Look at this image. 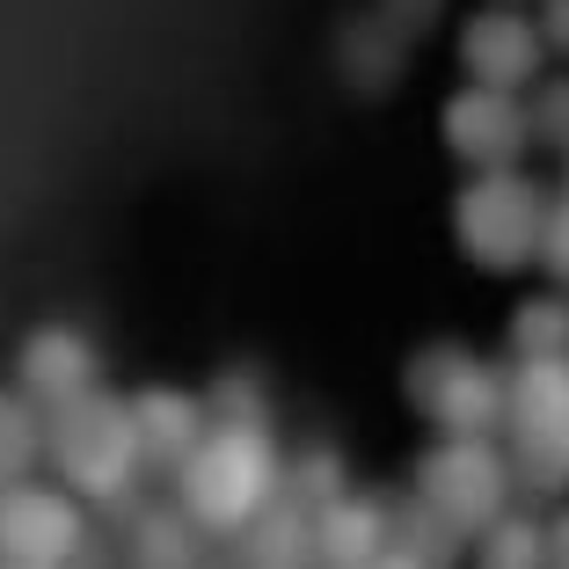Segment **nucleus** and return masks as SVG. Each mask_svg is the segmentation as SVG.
<instances>
[{
  "label": "nucleus",
  "mask_w": 569,
  "mask_h": 569,
  "mask_svg": "<svg viewBox=\"0 0 569 569\" xmlns=\"http://www.w3.org/2000/svg\"><path fill=\"white\" fill-rule=\"evenodd\" d=\"M284 497V452L270 423H212L183 468H176V503L198 533L234 540Z\"/></svg>",
  "instance_id": "nucleus-1"
},
{
  "label": "nucleus",
  "mask_w": 569,
  "mask_h": 569,
  "mask_svg": "<svg viewBox=\"0 0 569 569\" xmlns=\"http://www.w3.org/2000/svg\"><path fill=\"white\" fill-rule=\"evenodd\" d=\"M44 452H51V468H59V482H67L81 503H124L132 482H139V468H147L132 402L102 395V387L81 395V402H67V409H51Z\"/></svg>",
  "instance_id": "nucleus-2"
},
{
  "label": "nucleus",
  "mask_w": 569,
  "mask_h": 569,
  "mask_svg": "<svg viewBox=\"0 0 569 569\" xmlns=\"http://www.w3.org/2000/svg\"><path fill=\"white\" fill-rule=\"evenodd\" d=\"M503 431H511V475L533 497L569 489V358H519L511 366Z\"/></svg>",
  "instance_id": "nucleus-3"
},
{
  "label": "nucleus",
  "mask_w": 569,
  "mask_h": 569,
  "mask_svg": "<svg viewBox=\"0 0 569 569\" xmlns=\"http://www.w3.org/2000/svg\"><path fill=\"white\" fill-rule=\"evenodd\" d=\"M540 227H548V198L526 183L519 168H489L452 198V241L482 270H526L540 263Z\"/></svg>",
  "instance_id": "nucleus-4"
},
{
  "label": "nucleus",
  "mask_w": 569,
  "mask_h": 569,
  "mask_svg": "<svg viewBox=\"0 0 569 569\" xmlns=\"http://www.w3.org/2000/svg\"><path fill=\"white\" fill-rule=\"evenodd\" d=\"M409 402L417 417L438 423V438H489L503 423V395H511V372H497L489 358H475L468 343H423L409 358Z\"/></svg>",
  "instance_id": "nucleus-5"
},
{
  "label": "nucleus",
  "mask_w": 569,
  "mask_h": 569,
  "mask_svg": "<svg viewBox=\"0 0 569 569\" xmlns=\"http://www.w3.org/2000/svg\"><path fill=\"white\" fill-rule=\"evenodd\" d=\"M417 503H431L438 519L482 540L511 503V452H497L489 438H438L417 460Z\"/></svg>",
  "instance_id": "nucleus-6"
},
{
  "label": "nucleus",
  "mask_w": 569,
  "mask_h": 569,
  "mask_svg": "<svg viewBox=\"0 0 569 569\" xmlns=\"http://www.w3.org/2000/svg\"><path fill=\"white\" fill-rule=\"evenodd\" d=\"M88 526H81V497L73 489H44V482H8L0 489V555L37 569H67L81 555Z\"/></svg>",
  "instance_id": "nucleus-7"
},
{
  "label": "nucleus",
  "mask_w": 569,
  "mask_h": 569,
  "mask_svg": "<svg viewBox=\"0 0 569 569\" xmlns=\"http://www.w3.org/2000/svg\"><path fill=\"white\" fill-rule=\"evenodd\" d=\"M446 147L460 153L468 168H511L526 153V139H533V118H526V102L519 96H503V88H482V81H468L460 96L446 102Z\"/></svg>",
  "instance_id": "nucleus-8"
},
{
  "label": "nucleus",
  "mask_w": 569,
  "mask_h": 569,
  "mask_svg": "<svg viewBox=\"0 0 569 569\" xmlns=\"http://www.w3.org/2000/svg\"><path fill=\"white\" fill-rule=\"evenodd\" d=\"M16 387L30 395L37 409H67V402H81V395H96V387H102V358H96V343H88L81 329L44 321V329L22 336Z\"/></svg>",
  "instance_id": "nucleus-9"
},
{
  "label": "nucleus",
  "mask_w": 569,
  "mask_h": 569,
  "mask_svg": "<svg viewBox=\"0 0 569 569\" xmlns=\"http://www.w3.org/2000/svg\"><path fill=\"white\" fill-rule=\"evenodd\" d=\"M540 51H548V37H540V22L511 16V8H482V16L460 30V59H468V73L482 88H526L540 73Z\"/></svg>",
  "instance_id": "nucleus-10"
},
{
  "label": "nucleus",
  "mask_w": 569,
  "mask_h": 569,
  "mask_svg": "<svg viewBox=\"0 0 569 569\" xmlns=\"http://www.w3.org/2000/svg\"><path fill=\"white\" fill-rule=\"evenodd\" d=\"M387 548H395V503L387 497L343 489L336 503L315 511V562L321 569H372Z\"/></svg>",
  "instance_id": "nucleus-11"
},
{
  "label": "nucleus",
  "mask_w": 569,
  "mask_h": 569,
  "mask_svg": "<svg viewBox=\"0 0 569 569\" xmlns=\"http://www.w3.org/2000/svg\"><path fill=\"white\" fill-rule=\"evenodd\" d=\"M132 423H139V446H147V468H183L204 438V402L183 395V387H139Z\"/></svg>",
  "instance_id": "nucleus-12"
},
{
  "label": "nucleus",
  "mask_w": 569,
  "mask_h": 569,
  "mask_svg": "<svg viewBox=\"0 0 569 569\" xmlns=\"http://www.w3.org/2000/svg\"><path fill=\"white\" fill-rule=\"evenodd\" d=\"M124 548H132V569H198V526L183 503L124 497Z\"/></svg>",
  "instance_id": "nucleus-13"
},
{
  "label": "nucleus",
  "mask_w": 569,
  "mask_h": 569,
  "mask_svg": "<svg viewBox=\"0 0 569 569\" xmlns=\"http://www.w3.org/2000/svg\"><path fill=\"white\" fill-rule=\"evenodd\" d=\"M241 540V569H315V511L292 497H278Z\"/></svg>",
  "instance_id": "nucleus-14"
},
{
  "label": "nucleus",
  "mask_w": 569,
  "mask_h": 569,
  "mask_svg": "<svg viewBox=\"0 0 569 569\" xmlns=\"http://www.w3.org/2000/svg\"><path fill=\"white\" fill-rule=\"evenodd\" d=\"M37 460H44V423H37V402L0 387V489L30 482Z\"/></svg>",
  "instance_id": "nucleus-15"
},
{
  "label": "nucleus",
  "mask_w": 569,
  "mask_h": 569,
  "mask_svg": "<svg viewBox=\"0 0 569 569\" xmlns=\"http://www.w3.org/2000/svg\"><path fill=\"white\" fill-rule=\"evenodd\" d=\"M475 562L482 569H548V526L503 511V519L475 540Z\"/></svg>",
  "instance_id": "nucleus-16"
},
{
  "label": "nucleus",
  "mask_w": 569,
  "mask_h": 569,
  "mask_svg": "<svg viewBox=\"0 0 569 569\" xmlns=\"http://www.w3.org/2000/svg\"><path fill=\"white\" fill-rule=\"evenodd\" d=\"M511 358H569V300L540 292L511 315Z\"/></svg>",
  "instance_id": "nucleus-17"
},
{
  "label": "nucleus",
  "mask_w": 569,
  "mask_h": 569,
  "mask_svg": "<svg viewBox=\"0 0 569 569\" xmlns=\"http://www.w3.org/2000/svg\"><path fill=\"white\" fill-rule=\"evenodd\" d=\"M343 73H351V88H387L395 73H402V30H372V22H358V30H343Z\"/></svg>",
  "instance_id": "nucleus-18"
},
{
  "label": "nucleus",
  "mask_w": 569,
  "mask_h": 569,
  "mask_svg": "<svg viewBox=\"0 0 569 569\" xmlns=\"http://www.w3.org/2000/svg\"><path fill=\"white\" fill-rule=\"evenodd\" d=\"M395 548H409L423 569H452L460 548H468V533L452 519H438L431 503H409V511H395Z\"/></svg>",
  "instance_id": "nucleus-19"
},
{
  "label": "nucleus",
  "mask_w": 569,
  "mask_h": 569,
  "mask_svg": "<svg viewBox=\"0 0 569 569\" xmlns=\"http://www.w3.org/2000/svg\"><path fill=\"white\" fill-rule=\"evenodd\" d=\"M343 489H351V482H343V452H336V446H321V438H315V446H300L292 460H284V497H292V503H307V511L336 503Z\"/></svg>",
  "instance_id": "nucleus-20"
},
{
  "label": "nucleus",
  "mask_w": 569,
  "mask_h": 569,
  "mask_svg": "<svg viewBox=\"0 0 569 569\" xmlns=\"http://www.w3.org/2000/svg\"><path fill=\"white\" fill-rule=\"evenodd\" d=\"M204 409H212L219 423H270L263 372H249V366H227L212 387H204Z\"/></svg>",
  "instance_id": "nucleus-21"
},
{
  "label": "nucleus",
  "mask_w": 569,
  "mask_h": 569,
  "mask_svg": "<svg viewBox=\"0 0 569 569\" xmlns=\"http://www.w3.org/2000/svg\"><path fill=\"white\" fill-rule=\"evenodd\" d=\"M526 118H533V139H548V147L569 153V81H548L526 102Z\"/></svg>",
  "instance_id": "nucleus-22"
},
{
  "label": "nucleus",
  "mask_w": 569,
  "mask_h": 569,
  "mask_svg": "<svg viewBox=\"0 0 569 569\" xmlns=\"http://www.w3.org/2000/svg\"><path fill=\"white\" fill-rule=\"evenodd\" d=\"M540 270L555 284H569V190L548 204V227H540Z\"/></svg>",
  "instance_id": "nucleus-23"
},
{
  "label": "nucleus",
  "mask_w": 569,
  "mask_h": 569,
  "mask_svg": "<svg viewBox=\"0 0 569 569\" xmlns=\"http://www.w3.org/2000/svg\"><path fill=\"white\" fill-rule=\"evenodd\" d=\"M540 37H548L555 51H569V0H548V8H540Z\"/></svg>",
  "instance_id": "nucleus-24"
},
{
  "label": "nucleus",
  "mask_w": 569,
  "mask_h": 569,
  "mask_svg": "<svg viewBox=\"0 0 569 569\" xmlns=\"http://www.w3.org/2000/svg\"><path fill=\"white\" fill-rule=\"evenodd\" d=\"M548 569H569V511L548 526Z\"/></svg>",
  "instance_id": "nucleus-25"
},
{
  "label": "nucleus",
  "mask_w": 569,
  "mask_h": 569,
  "mask_svg": "<svg viewBox=\"0 0 569 569\" xmlns=\"http://www.w3.org/2000/svg\"><path fill=\"white\" fill-rule=\"evenodd\" d=\"M372 569H423V562H417V555H409V548H387V555H380V562H372Z\"/></svg>",
  "instance_id": "nucleus-26"
},
{
  "label": "nucleus",
  "mask_w": 569,
  "mask_h": 569,
  "mask_svg": "<svg viewBox=\"0 0 569 569\" xmlns=\"http://www.w3.org/2000/svg\"><path fill=\"white\" fill-rule=\"evenodd\" d=\"M67 569H102V548H96V540H81V555H73Z\"/></svg>",
  "instance_id": "nucleus-27"
},
{
  "label": "nucleus",
  "mask_w": 569,
  "mask_h": 569,
  "mask_svg": "<svg viewBox=\"0 0 569 569\" xmlns=\"http://www.w3.org/2000/svg\"><path fill=\"white\" fill-rule=\"evenodd\" d=\"M423 16H431V0H402V30H417Z\"/></svg>",
  "instance_id": "nucleus-28"
},
{
  "label": "nucleus",
  "mask_w": 569,
  "mask_h": 569,
  "mask_svg": "<svg viewBox=\"0 0 569 569\" xmlns=\"http://www.w3.org/2000/svg\"><path fill=\"white\" fill-rule=\"evenodd\" d=\"M0 569H37V562H16V555H0Z\"/></svg>",
  "instance_id": "nucleus-29"
}]
</instances>
